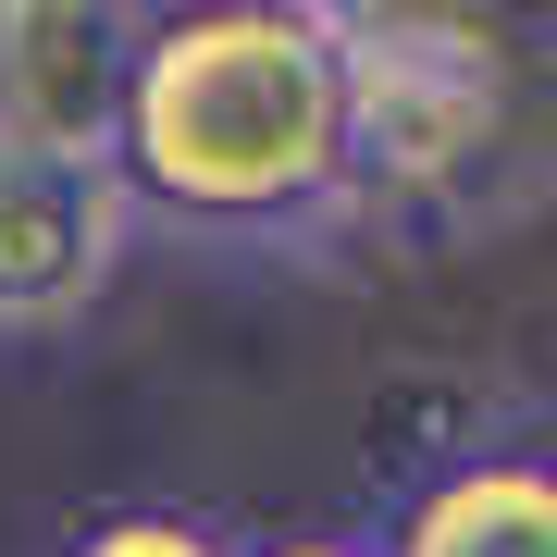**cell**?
<instances>
[{
  "label": "cell",
  "instance_id": "7a4b0ae2",
  "mask_svg": "<svg viewBox=\"0 0 557 557\" xmlns=\"http://www.w3.org/2000/svg\"><path fill=\"white\" fill-rule=\"evenodd\" d=\"M335 25H347V186L421 199L471 174L508 112L496 50L446 13H335Z\"/></svg>",
  "mask_w": 557,
  "mask_h": 557
},
{
  "label": "cell",
  "instance_id": "3957f363",
  "mask_svg": "<svg viewBox=\"0 0 557 557\" xmlns=\"http://www.w3.org/2000/svg\"><path fill=\"white\" fill-rule=\"evenodd\" d=\"M137 13L100 0H0V149L112 161L124 87H137Z\"/></svg>",
  "mask_w": 557,
  "mask_h": 557
},
{
  "label": "cell",
  "instance_id": "5b68a950",
  "mask_svg": "<svg viewBox=\"0 0 557 557\" xmlns=\"http://www.w3.org/2000/svg\"><path fill=\"white\" fill-rule=\"evenodd\" d=\"M384 557H557V458H458L397 508Z\"/></svg>",
  "mask_w": 557,
  "mask_h": 557
},
{
  "label": "cell",
  "instance_id": "277c9868",
  "mask_svg": "<svg viewBox=\"0 0 557 557\" xmlns=\"http://www.w3.org/2000/svg\"><path fill=\"white\" fill-rule=\"evenodd\" d=\"M137 248V199H124L112 161H38L0 149V322L13 335H50L75 322Z\"/></svg>",
  "mask_w": 557,
  "mask_h": 557
},
{
  "label": "cell",
  "instance_id": "52a82bcc",
  "mask_svg": "<svg viewBox=\"0 0 557 557\" xmlns=\"http://www.w3.org/2000/svg\"><path fill=\"white\" fill-rule=\"evenodd\" d=\"M248 557H384V545H359V533H285V545H248Z\"/></svg>",
  "mask_w": 557,
  "mask_h": 557
},
{
  "label": "cell",
  "instance_id": "6da1fadb",
  "mask_svg": "<svg viewBox=\"0 0 557 557\" xmlns=\"http://www.w3.org/2000/svg\"><path fill=\"white\" fill-rule=\"evenodd\" d=\"M112 174L137 211L285 236L347 199V25L310 0H223L137 38Z\"/></svg>",
  "mask_w": 557,
  "mask_h": 557
},
{
  "label": "cell",
  "instance_id": "8992f818",
  "mask_svg": "<svg viewBox=\"0 0 557 557\" xmlns=\"http://www.w3.org/2000/svg\"><path fill=\"white\" fill-rule=\"evenodd\" d=\"M62 557H236L211 533V520H186V508H112V520H87Z\"/></svg>",
  "mask_w": 557,
  "mask_h": 557
}]
</instances>
